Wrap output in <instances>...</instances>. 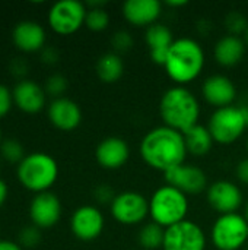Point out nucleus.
<instances>
[{
    "mask_svg": "<svg viewBox=\"0 0 248 250\" xmlns=\"http://www.w3.org/2000/svg\"><path fill=\"white\" fill-rule=\"evenodd\" d=\"M48 120L54 127L63 132H72L82 123V110L77 103L70 98H54L47 110Z\"/></svg>",
    "mask_w": 248,
    "mask_h": 250,
    "instance_id": "dca6fc26",
    "label": "nucleus"
},
{
    "mask_svg": "<svg viewBox=\"0 0 248 250\" xmlns=\"http://www.w3.org/2000/svg\"><path fill=\"white\" fill-rule=\"evenodd\" d=\"M244 42H246V45H247V48H248V28H247V32L244 34Z\"/></svg>",
    "mask_w": 248,
    "mask_h": 250,
    "instance_id": "a19ab883",
    "label": "nucleus"
},
{
    "mask_svg": "<svg viewBox=\"0 0 248 250\" xmlns=\"http://www.w3.org/2000/svg\"><path fill=\"white\" fill-rule=\"evenodd\" d=\"M105 227L102 212L94 205L79 207L70 218V230L73 236L82 242H92L98 239Z\"/></svg>",
    "mask_w": 248,
    "mask_h": 250,
    "instance_id": "f8f14e48",
    "label": "nucleus"
},
{
    "mask_svg": "<svg viewBox=\"0 0 248 250\" xmlns=\"http://www.w3.org/2000/svg\"><path fill=\"white\" fill-rule=\"evenodd\" d=\"M139 152L148 167L164 174L186 164L189 155L184 135L165 125L151 129L142 138Z\"/></svg>",
    "mask_w": 248,
    "mask_h": 250,
    "instance_id": "f257e3e1",
    "label": "nucleus"
},
{
    "mask_svg": "<svg viewBox=\"0 0 248 250\" xmlns=\"http://www.w3.org/2000/svg\"><path fill=\"white\" fill-rule=\"evenodd\" d=\"M202 94L205 101L218 108L234 105V101L237 98V86L225 75H212L205 79L202 85Z\"/></svg>",
    "mask_w": 248,
    "mask_h": 250,
    "instance_id": "2eb2a0df",
    "label": "nucleus"
},
{
    "mask_svg": "<svg viewBox=\"0 0 248 250\" xmlns=\"http://www.w3.org/2000/svg\"><path fill=\"white\" fill-rule=\"evenodd\" d=\"M95 158L102 168L117 170L129 161L130 148L123 138L108 136L98 144L95 149Z\"/></svg>",
    "mask_w": 248,
    "mask_h": 250,
    "instance_id": "f3484780",
    "label": "nucleus"
},
{
    "mask_svg": "<svg viewBox=\"0 0 248 250\" xmlns=\"http://www.w3.org/2000/svg\"><path fill=\"white\" fill-rule=\"evenodd\" d=\"M208 129L215 144L232 145L248 129V105H229L212 113Z\"/></svg>",
    "mask_w": 248,
    "mask_h": 250,
    "instance_id": "423d86ee",
    "label": "nucleus"
},
{
    "mask_svg": "<svg viewBox=\"0 0 248 250\" xmlns=\"http://www.w3.org/2000/svg\"><path fill=\"white\" fill-rule=\"evenodd\" d=\"M165 239V229L159 224L151 221L140 227L137 234V242L145 250H158L162 249Z\"/></svg>",
    "mask_w": 248,
    "mask_h": 250,
    "instance_id": "393cba45",
    "label": "nucleus"
},
{
    "mask_svg": "<svg viewBox=\"0 0 248 250\" xmlns=\"http://www.w3.org/2000/svg\"><path fill=\"white\" fill-rule=\"evenodd\" d=\"M67 89V79L63 76V75H58V73H54L51 75L47 81H45V94L54 97V98H60L63 97V94L66 92Z\"/></svg>",
    "mask_w": 248,
    "mask_h": 250,
    "instance_id": "c85d7f7f",
    "label": "nucleus"
},
{
    "mask_svg": "<svg viewBox=\"0 0 248 250\" xmlns=\"http://www.w3.org/2000/svg\"><path fill=\"white\" fill-rule=\"evenodd\" d=\"M110 209L113 218L121 226H139L149 215V199L139 192L126 190L115 195Z\"/></svg>",
    "mask_w": 248,
    "mask_h": 250,
    "instance_id": "1a4fd4ad",
    "label": "nucleus"
},
{
    "mask_svg": "<svg viewBox=\"0 0 248 250\" xmlns=\"http://www.w3.org/2000/svg\"><path fill=\"white\" fill-rule=\"evenodd\" d=\"M94 196H95V199L98 202H101V204H110V205H111L113 199L115 198L111 186H108V185H99V186H96L95 188V192H94Z\"/></svg>",
    "mask_w": 248,
    "mask_h": 250,
    "instance_id": "473e14b6",
    "label": "nucleus"
},
{
    "mask_svg": "<svg viewBox=\"0 0 248 250\" xmlns=\"http://www.w3.org/2000/svg\"><path fill=\"white\" fill-rule=\"evenodd\" d=\"M183 135H184V141H186L189 155L205 157L213 148L215 141H213L212 133L209 132L208 126L196 125L191 129H189L187 132H184Z\"/></svg>",
    "mask_w": 248,
    "mask_h": 250,
    "instance_id": "5701e85b",
    "label": "nucleus"
},
{
    "mask_svg": "<svg viewBox=\"0 0 248 250\" xmlns=\"http://www.w3.org/2000/svg\"><path fill=\"white\" fill-rule=\"evenodd\" d=\"M19 242L23 248H35L41 242V233L37 226H29L25 227L19 233Z\"/></svg>",
    "mask_w": 248,
    "mask_h": 250,
    "instance_id": "7c9ffc66",
    "label": "nucleus"
},
{
    "mask_svg": "<svg viewBox=\"0 0 248 250\" xmlns=\"http://www.w3.org/2000/svg\"><path fill=\"white\" fill-rule=\"evenodd\" d=\"M13 104L28 114L41 111L45 105V91L34 81L22 79L12 89Z\"/></svg>",
    "mask_w": 248,
    "mask_h": 250,
    "instance_id": "6ab92c4d",
    "label": "nucleus"
},
{
    "mask_svg": "<svg viewBox=\"0 0 248 250\" xmlns=\"http://www.w3.org/2000/svg\"><path fill=\"white\" fill-rule=\"evenodd\" d=\"M206 243L203 229L191 220H184L165 229L162 250H205Z\"/></svg>",
    "mask_w": 248,
    "mask_h": 250,
    "instance_id": "9d476101",
    "label": "nucleus"
},
{
    "mask_svg": "<svg viewBox=\"0 0 248 250\" xmlns=\"http://www.w3.org/2000/svg\"><path fill=\"white\" fill-rule=\"evenodd\" d=\"M246 148H247V152H248V136H247V142H246Z\"/></svg>",
    "mask_w": 248,
    "mask_h": 250,
    "instance_id": "79ce46f5",
    "label": "nucleus"
},
{
    "mask_svg": "<svg viewBox=\"0 0 248 250\" xmlns=\"http://www.w3.org/2000/svg\"><path fill=\"white\" fill-rule=\"evenodd\" d=\"M0 250H22V246L10 240H0Z\"/></svg>",
    "mask_w": 248,
    "mask_h": 250,
    "instance_id": "e433bc0d",
    "label": "nucleus"
},
{
    "mask_svg": "<svg viewBox=\"0 0 248 250\" xmlns=\"http://www.w3.org/2000/svg\"><path fill=\"white\" fill-rule=\"evenodd\" d=\"M235 174H237V179H238L241 183L248 185V158L241 160V161L237 164Z\"/></svg>",
    "mask_w": 248,
    "mask_h": 250,
    "instance_id": "c9c22d12",
    "label": "nucleus"
},
{
    "mask_svg": "<svg viewBox=\"0 0 248 250\" xmlns=\"http://www.w3.org/2000/svg\"><path fill=\"white\" fill-rule=\"evenodd\" d=\"M225 28H227L229 35H235V37L244 35L248 28L247 18L238 10L229 12L225 16Z\"/></svg>",
    "mask_w": 248,
    "mask_h": 250,
    "instance_id": "cd10ccee",
    "label": "nucleus"
},
{
    "mask_svg": "<svg viewBox=\"0 0 248 250\" xmlns=\"http://www.w3.org/2000/svg\"><path fill=\"white\" fill-rule=\"evenodd\" d=\"M41 60L45 64H54L58 62V51L54 47H44L41 50Z\"/></svg>",
    "mask_w": 248,
    "mask_h": 250,
    "instance_id": "f704fd0d",
    "label": "nucleus"
},
{
    "mask_svg": "<svg viewBox=\"0 0 248 250\" xmlns=\"http://www.w3.org/2000/svg\"><path fill=\"white\" fill-rule=\"evenodd\" d=\"M86 4L77 0L56 1L47 15L50 28L58 35H72L85 25Z\"/></svg>",
    "mask_w": 248,
    "mask_h": 250,
    "instance_id": "6e6552de",
    "label": "nucleus"
},
{
    "mask_svg": "<svg viewBox=\"0 0 248 250\" xmlns=\"http://www.w3.org/2000/svg\"><path fill=\"white\" fill-rule=\"evenodd\" d=\"M159 114L165 126L184 133L199 125L200 104L189 88L175 85L162 94Z\"/></svg>",
    "mask_w": 248,
    "mask_h": 250,
    "instance_id": "7ed1b4c3",
    "label": "nucleus"
},
{
    "mask_svg": "<svg viewBox=\"0 0 248 250\" xmlns=\"http://www.w3.org/2000/svg\"><path fill=\"white\" fill-rule=\"evenodd\" d=\"M0 145H1V130H0Z\"/></svg>",
    "mask_w": 248,
    "mask_h": 250,
    "instance_id": "37998d69",
    "label": "nucleus"
},
{
    "mask_svg": "<svg viewBox=\"0 0 248 250\" xmlns=\"http://www.w3.org/2000/svg\"><path fill=\"white\" fill-rule=\"evenodd\" d=\"M145 41H146V45L149 50L151 60L159 66H164L168 51L175 41L172 31L165 23L156 22V23L151 25L149 28H146Z\"/></svg>",
    "mask_w": 248,
    "mask_h": 250,
    "instance_id": "412c9836",
    "label": "nucleus"
},
{
    "mask_svg": "<svg viewBox=\"0 0 248 250\" xmlns=\"http://www.w3.org/2000/svg\"><path fill=\"white\" fill-rule=\"evenodd\" d=\"M244 218L248 221V202L247 205H246V208H244Z\"/></svg>",
    "mask_w": 248,
    "mask_h": 250,
    "instance_id": "ea45409f",
    "label": "nucleus"
},
{
    "mask_svg": "<svg viewBox=\"0 0 248 250\" xmlns=\"http://www.w3.org/2000/svg\"><path fill=\"white\" fill-rule=\"evenodd\" d=\"M98 78L104 83H115L121 79L124 73V63L115 51L113 53H104L98 60L95 66Z\"/></svg>",
    "mask_w": 248,
    "mask_h": 250,
    "instance_id": "b1692460",
    "label": "nucleus"
},
{
    "mask_svg": "<svg viewBox=\"0 0 248 250\" xmlns=\"http://www.w3.org/2000/svg\"><path fill=\"white\" fill-rule=\"evenodd\" d=\"M7 193H9V189H7V185L4 183V180L0 179V208L3 207V204L6 202L7 199Z\"/></svg>",
    "mask_w": 248,
    "mask_h": 250,
    "instance_id": "4c0bfd02",
    "label": "nucleus"
},
{
    "mask_svg": "<svg viewBox=\"0 0 248 250\" xmlns=\"http://www.w3.org/2000/svg\"><path fill=\"white\" fill-rule=\"evenodd\" d=\"M29 217L38 229L54 227L61 217V202L57 195L50 190L35 195L29 205Z\"/></svg>",
    "mask_w": 248,
    "mask_h": 250,
    "instance_id": "4468645a",
    "label": "nucleus"
},
{
    "mask_svg": "<svg viewBox=\"0 0 248 250\" xmlns=\"http://www.w3.org/2000/svg\"><path fill=\"white\" fill-rule=\"evenodd\" d=\"M165 183L177 188L186 195H199L208 190V176L206 173L196 166L183 164L164 174Z\"/></svg>",
    "mask_w": 248,
    "mask_h": 250,
    "instance_id": "ddd939ff",
    "label": "nucleus"
},
{
    "mask_svg": "<svg viewBox=\"0 0 248 250\" xmlns=\"http://www.w3.org/2000/svg\"><path fill=\"white\" fill-rule=\"evenodd\" d=\"M189 209L190 202L187 195L167 183L159 186L149 199V215L153 223L164 229L187 220Z\"/></svg>",
    "mask_w": 248,
    "mask_h": 250,
    "instance_id": "20e7f679",
    "label": "nucleus"
},
{
    "mask_svg": "<svg viewBox=\"0 0 248 250\" xmlns=\"http://www.w3.org/2000/svg\"><path fill=\"white\" fill-rule=\"evenodd\" d=\"M186 4H187L186 0H180V1H165V6H170V7H183Z\"/></svg>",
    "mask_w": 248,
    "mask_h": 250,
    "instance_id": "58836bf2",
    "label": "nucleus"
},
{
    "mask_svg": "<svg viewBox=\"0 0 248 250\" xmlns=\"http://www.w3.org/2000/svg\"><path fill=\"white\" fill-rule=\"evenodd\" d=\"M210 234L218 250H240L248 242V221L238 212L219 215Z\"/></svg>",
    "mask_w": 248,
    "mask_h": 250,
    "instance_id": "0eeeda50",
    "label": "nucleus"
},
{
    "mask_svg": "<svg viewBox=\"0 0 248 250\" xmlns=\"http://www.w3.org/2000/svg\"><path fill=\"white\" fill-rule=\"evenodd\" d=\"M45 29L35 21H20L12 32L13 44L23 53L41 51L45 47Z\"/></svg>",
    "mask_w": 248,
    "mask_h": 250,
    "instance_id": "aec40b11",
    "label": "nucleus"
},
{
    "mask_svg": "<svg viewBox=\"0 0 248 250\" xmlns=\"http://www.w3.org/2000/svg\"><path fill=\"white\" fill-rule=\"evenodd\" d=\"M0 152H1V157L6 161L13 163V164H19L26 157L25 152H23V146L16 139H6V141H3L1 145H0Z\"/></svg>",
    "mask_w": 248,
    "mask_h": 250,
    "instance_id": "bb28decb",
    "label": "nucleus"
},
{
    "mask_svg": "<svg viewBox=\"0 0 248 250\" xmlns=\"http://www.w3.org/2000/svg\"><path fill=\"white\" fill-rule=\"evenodd\" d=\"M26 70H28V64H26V62L22 57H16V59L12 60V63H10V72L15 76L22 78V76L26 75Z\"/></svg>",
    "mask_w": 248,
    "mask_h": 250,
    "instance_id": "72a5a7b5",
    "label": "nucleus"
},
{
    "mask_svg": "<svg viewBox=\"0 0 248 250\" xmlns=\"http://www.w3.org/2000/svg\"><path fill=\"white\" fill-rule=\"evenodd\" d=\"M12 105H13L12 91L6 85L0 83V119L7 116V113L12 110Z\"/></svg>",
    "mask_w": 248,
    "mask_h": 250,
    "instance_id": "2f4dec72",
    "label": "nucleus"
},
{
    "mask_svg": "<svg viewBox=\"0 0 248 250\" xmlns=\"http://www.w3.org/2000/svg\"><path fill=\"white\" fill-rule=\"evenodd\" d=\"M111 44H113V48L115 50L117 54L126 53L133 47V37L129 31L121 29V31L114 32V35L111 38Z\"/></svg>",
    "mask_w": 248,
    "mask_h": 250,
    "instance_id": "c756f323",
    "label": "nucleus"
},
{
    "mask_svg": "<svg viewBox=\"0 0 248 250\" xmlns=\"http://www.w3.org/2000/svg\"><path fill=\"white\" fill-rule=\"evenodd\" d=\"M162 13V3L158 0H127L123 4L124 19L137 28H149L156 23Z\"/></svg>",
    "mask_w": 248,
    "mask_h": 250,
    "instance_id": "a211bd4d",
    "label": "nucleus"
},
{
    "mask_svg": "<svg viewBox=\"0 0 248 250\" xmlns=\"http://www.w3.org/2000/svg\"><path fill=\"white\" fill-rule=\"evenodd\" d=\"M85 25H86V28H89L94 32L105 31L110 25V15L104 7H91L86 12Z\"/></svg>",
    "mask_w": 248,
    "mask_h": 250,
    "instance_id": "a878e982",
    "label": "nucleus"
},
{
    "mask_svg": "<svg viewBox=\"0 0 248 250\" xmlns=\"http://www.w3.org/2000/svg\"><path fill=\"white\" fill-rule=\"evenodd\" d=\"M206 56L199 41L181 37L171 45L164 69L168 78L178 86H186L196 81L203 72Z\"/></svg>",
    "mask_w": 248,
    "mask_h": 250,
    "instance_id": "f03ea898",
    "label": "nucleus"
},
{
    "mask_svg": "<svg viewBox=\"0 0 248 250\" xmlns=\"http://www.w3.org/2000/svg\"><path fill=\"white\" fill-rule=\"evenodd\" d=\"M247 45L241 37L235 35H224L221 37L213 48V56L218 64L224 67H232L237 66L246 54Z\"/></svg>",
    "mask_w": 248,
    "mask_h": 250,
    "instance_id": "4be33fe9",
    "label": "nucleus"
},
{
    "mask_svg": "<svg viewBox=\"0 0 248 250\" xmlns=\"http://www.w3.org/2000/svg\"><path fill=\"white\" fill-rule=\"evenodd\" d=\"M208 204L219 215L235 214L243 205L241 189L229 180H218L209 185L206 190Z\"/></svg>",
    "mask_w": 248,
    "mask_h": 250,
    "instance_id": "9b49d317",
    "label": "nucleus"
},
{
    "mask_svg": "<svg viewBox=\"0 0 248 250\" xmlns=\"http://www.w3.org/2000/svg\"><path fill=\"white\" fill-rule=\"evenodd\" d=\"M16 174L25 189L38 195L48 192V189L57 182L58 164L45 152H32L18 164Z\"/></svg>",
    "mask_w": 248,
    "mask_h": 250,
    "instance_id": "39448f33",
    "label": "nucleus"
}]
</instances>
